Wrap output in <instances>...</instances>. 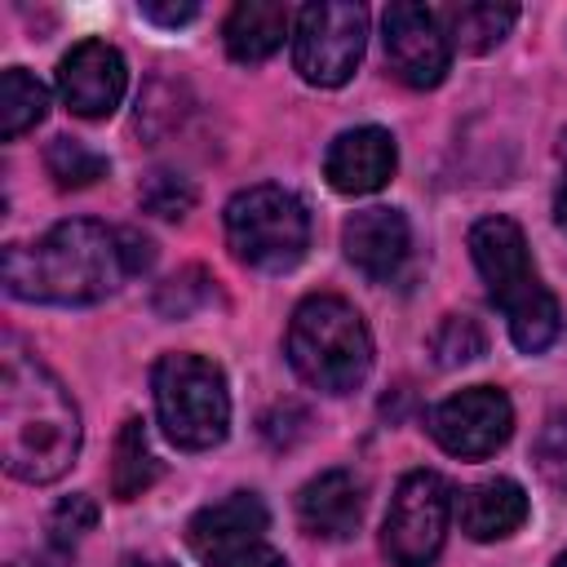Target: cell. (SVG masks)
Here are the masks:
<instances>
[{"instance_id":"30","label":"cell","mask_w":567,"mask_h":567,"mask_svg":"<svg viewBox=\"0 0 567 567\" xmlns=\"http://www.w3.org/2000/svg\"><path fill=\"white\" fill-rule=\"evenodd\" d=\"M567 142V137H563ZM563 159H567V146H563ZM554 221L567 230V168H563V182H558V195H554Z\"/></svg>"},{"instance_id":"2","label":"cell","mask_w":567,"mask_h":567,"mask_svg":"<svg viewBox=\"0 0 567 567\" xmlns=\"http://www.w3.org/2000/svg\"><path fill=\"white\" fill-rule=\"evenodd\" d=\"M128 279L120 230L102 221H58L35 244L4 248V288L18 301L44 306H93Z\"/></svg>"},{"instance_id":"14","label":"cell","mask_w":567,"mask_h":567,"mask_svg":"<svg viewBox=\"0 0 567 567\" xmlns=\"http://www.w3.org/2000/svg\"><path fill=\"white\" fill-rule=\"evenodd\" d=\"M341 248L368 279L390 284L412 252L408 217L399 208H363L341 226Z\"/></svg>"},{"instance_id":"33","label":"cell","mask_w":567,"mask_h":567,"mask_svg":"<svg viewBox=\"0 0 567 567\" xmlns=\"http://www.w3.org/2000/svg\"><path fill=\"white\" fill-rule=\"evenodd\" d=\"M554 567H567V554H558V558H554Z\"/></svg>"},{"instance_id":"11","label":"cell","mask_w":567,"mask_h":567,"mask_svg":"<svg viewBox=\"0 0 567 567\" xmlns=\"http://www.w3.org/2000/svg\"><path fill=\"white\" fill-rule=\"evenodd\" d=\"M270 527L266 501L257 492H230L217 505H204L190 523H186V545L199 563L208 567H230L235 558H244L248 549L261 545Z\"/></svg>"},{"instance_id":"9","label":"cell","mask_w":567,"mask_h":567,"mask_svg":"<svg viewBox=\"0 0 567 567\" xmlns=\"http://www.w3.org/2000/svg\"><path fill=\"white\" fill-rule=\"evenodd\" d=\"M514 430V408L496 385H470L430 412V434L452 456H492Z\"/></svg>"},{"instance_id":"1","label":"cell","mask_w":567,"mask_h":567,"mask_svg":"<svg viewBox=\"0 0 567 567\" xmlns=\"http://www.w3.org/2000/svg\"><path fill=\"white\" fill-rule=\"evenodd\" d=\"M80 408L66 385L18 341L0 359V456L22 483H53L80 456Z\"/></svg>"},{"instance_id":"21","label":"cell","mask_w":567,"mask_h":567,"mask_svg":"<svg viewBox=\"0 0 567 567\" xmlns=\"http://www.w3.org/2000/svg\"><path fill=\"white\" fill-rule=\"evenodd\" d=\"M44 168L62 190H80V186H93L97 177H106L111 164H106V155H97L93 146L75 142V137H53L44 146Z\"/></svg>"},{"instance_id":"23","label":"cell","mask_w":567,"mask_h":567,"mask_svg":"<svg viewBox=\"0 0 567 567\" xmlns=\"http://www.w3.org/2000/svg\"><path fill=\"white\" fill-rule=\"evenodd\" d=\"M137 199H142V208L155 213V217H186V213L195 208V186H190L182 173L155 168V173L142 177Z\"/></svg>"},{"instance_id":"25","label":"cell","mask_w":567,"mask_h":567,"mask_svg":"<svg viewBox=\"0 0 567 567\" xmlns=\"http://www.w3.org/2000/svg\"><path fill=\"white\" fill-rule=\"evenodd\" d=\"M208 301H213V284H208V275H204L199 266L173 275V279L159 284V292H155V310H159L164 319H190V315H195L199 306H208Z\"/></svg>"},{"instance_id":"5","label":"cell","mask_w":567,"mask_h":567,"mask_svg":"<svg viewBox=\"0 0 567 567\" xmlns=\"http://www.w3.org/2000/svg\"><path fill=\"white\" fill-rule=\"evenodd\" d=\"M155 416L173 447L208 452L230 430V390L213 359L204 354H164L151 372Z\"/></svg>"},{"instance_id":"26","label":"cell","mask_w":567,"mask_h":567,"mask_svg":"<svg viewBox=\"0 0 567 567\" xmlns=\"http://www.w3.org/2000/svg\"><path fill=\"white\" fill-rule=\"evenodd\" d=\"M97 527V501L89 492H71L66 501L53 505L49 514V532H53V545H75L80 536H89Z\"/></svg>"},{"instance_id":"12","label":"cell","mask_w":567,"mask_h":567,"mask_svg":"<svg viewBox=\"0 0 567 567\" xmlns=\"http://www.w3.org/2000/svg\"><path fill=\"white\" fill-rule=\"evenodd\" d=\"M128 89V71L120 49L106 40H80L62 62H58V93L71 115L80 120H106Z\"/></svg>"},{"instance_id":"28","label":"cell","mask_w":567,"mask_h":567,"mask_svg":"<svg viewBox=\"0 0 567 567\" xmlns=\"http://www.w3.org/2000/svg\"><path fill=\"white\" fill-rule=\"evenodd\" d=\"M137 9H142V18H151L159 27H182V22H190L199 13L195 4H159V0H142Z\"/></svg>"},{"instance_id":"16","label":"cell","mask_w":567,"mask_h":567,"mask_svg":"<svg viewBox=\"0 0 567 567\" xmlns=\"http://www.w3.org/2000/svg\"><path fill=\"white\" fill-rule=\"evenodd\" d=\"M461 532L470 540H505L527 523V492L514 478H487L456 501Z\"/></svg>"},{"instance_id":"10","label":"cell","mask_w":567,"mask_h":567,"mask_svg":"<svg viewBox=\"0 0 567 567\" xmlns=\"http://www.w3.org/2000/svg\"><path fill=\"white\" fill-rule=\"evenodd\" d=\"M381 27H385V62L403 84H412V89L443 84L447 62H452V44H447V31H443L434 9L403 0V4L385 9Z\"/></svg>"},{"instance_id":"31","label":"cell","mask_w":567,"mask_h":567,"mask_svg":"<svg viewBox=\"0 0 567 567\" xmlns=\"http://www.w3.org/2000/svg\"><path fill=\"white\" fill-rule=\"evenodd\" d=\"M120 567H173V563H164V558H137V554H133V558H124Z\"/></svg>"},{"instance_id":"4","label":"cell","mask_w":567,"mask_h":567,"mask_svg":"<svg viewBox=\"0 0 567 567\" xmlns=\"http://www.w3.org/2000/svg\"><path fill=\"white\" fill-rule=\"evenodd\" d=\"M288 363L306 385L323 394L354 390L372 368V337L363 315L332 292L306 297L288 319Z\"/></svg>"},{"instance_id":"29","label":"cell","mask_w":567,"mask_h":567,"mask_svg":"<svg viewBox=\"0 0 567 567\" xmlns=\"http://www.w3.org/2000/svg\"><path fill=\"white\" fill-rule=\"evenodd\" d=\"M230 567H288V563H284V554H275V549L257 545V549H248L244 558H235Z\"/></svg>"},{"instance_id":"27","label":"cell","mask_w":567,"mask_h":567,"mask_svg":"<svg viewBox=\"0 0 567 567\" xmlns=\"http://www.w3.org/2000/svg\"><path fill=\"white\" fill-rule=\"evenodd\" d=\"M120 252H124L128 275H142V270L155 261V244H151L146 235H137V230H120Z\"/></svg>"},{"instance_id":"18","label":"cell","mask_w":567,"mask_h":567,"mask_svg":"<svg viewBox=\"0 0 567 567\" xmlns=\"http://www.w3.org/2000/svg\"><path fill=\"white\" fill-rule=\"evenodd\" d=\"M518 9L514 4H487V0H474V4H452L439 13V22H447V44L465 49V53H487L496 49L509 27H514Z\"/></svg>"},{"instance_id":"8","label":"cell","mask_w":567,"mask_h":567,"mask_svg":"<svg viewBox=\"0 0 567 567\" xmlns=\"http://www.w3.org/2000/svg\"><path fill=\"white\" fill-rule=\"evenodd\" d=\"M447 514H452V487L434 470H412L390 496L385 527H381V549L394 567H430L443 549L447 536Z\"/></svg>"},{"instance_id":"17","label":"cell","mask_w":567,"mask_h":567,"mask_svg":"<svg viewBox=\"0 0 567 567\" xmlns=\"http://www.w3.org/2000/svg\"><path fill=\"white\" fill-rule=\"evenodd\" d=\"M288 22H292L288 4H275V0H244V4L230 9L226 27H221L226 53H230L235 62H266V58L284 44Z\"/></svg>"},{"instance_id":"13","label":"cell","mask_w":567,"mask_h":567,"mask_svg":"<svg viewBox=\"0 0 567 567\" xmlns=\"http://www.w3.org/2000/svg\"><path fill=\"white\" fill-rule=\"evenodd\" d=\"M394 164H399L394 137L377 124H363V128H346L341 137H332L323 155V177L341 195H372L394 177Z\"/></svg>"},{"instance_id":"24","label":"cell","mask_w":567,"mask_h":567,"mask_svg":"<svg viewBox=\"0 0 567 567\" xmlns=\"http://www.w3.org/2000/svg\"><path fill=\"white\" fill-rule=\"evenodd\" d=\"M532 461L540 470V478L558 492H567V408L549 412L536 443H532Z\"/></svg>"},{"instance_id":"20","label":"cell","mask_w":567,"mask_h":567,"mask_svg":"<svg viewBox=\"0 0 567 567\" xmlns=\"http://www.w3.org/2000/svg\"><path fill=\"white\" fill-rule=\"evenodd\" d=\"M49 111V93L44 84L22 71V66H9L0 75V137H22L27 128H35Z\"/></svg>"},{"instance_id":"6","label":"cell","mask_w":567,"mask_h":567,"mask_svg":"<svg viewBox=\"0 0 567 567\" xmlns=\"http://www.w3.org/2000/svg\"><path fill=\"white\" fill-rule=\"evenodd\" d=\"M226 244L252 270H292L310 248V213L284 186H248L226 204Z\"/></svg>"},{"instance_id":"19","label":"cell","mask_w":567,"mask_h":567,"mask_svg":"<svg viewBox=\"0 0 567 567\" xmlns=\"http://www.w3.org/2000/svg\"><path fill=\"white\" fill-rule=\"evenodd\" d=\"M155 478H159V456H155L142 421H124L120 439H115V461H111V496L137 501Z\"/></svg>"},{"instance_id":"15","label":"cell","mask_w":567,"mask_h":567,"mask_svg":"<svg viewBox=\"0 0 567 567\" xmlns=\"http://www.w3.org/2000/svg\"><path fill=\"white\" fill-rule=\"evenodd\" d=\"M297 518L319 540H346L363 518V483L350 470H323L297 492Z\"/></svg>"},{"instance_id":"3","label":"cell","mask_w":567,"mask_h":567,"mask_svg":"<svg viewBox=\"0 0 567 567\" xmlns=\"http://www.w3.org/2000/svg\"><path fill=\"white\" fill-rule=\"evenodd\" d=\"M470 257H474V266H478V275L487 284V297L509 319L514 346L523 354H540L558 337L563 315H558L554 292L540 284V275L532 266V252H527V239H523L518 221H509V217L474 221Z\"/></svg>"},{"instance_id":"32","label":"cell","mask_w":567,"mask_h":567,"mask_svg":"<svg viewBox=\"0 0 567 567\" xmlns=\"http://www.w3.org/2000/svg\"><path fill=\"white\" fill-rule=\"evenodd\" d=\"M13 567H49V563H40V558H18Z\"/></svg>"},{"instance_id":"7","label":"cell","mask_w":567,"mask_h":567,"mask_svg":"<svg viewBox=\"0 0 567 567\" xmlns=\"http://www.w3.org/2000/svg\"><path fill=\"white\" fill-rule=\"evenodd\" d=\"M368 40V9L341 0H315L297 13L292 27V62L306 84L337 89L354 75Z\"/></svg>"},{"instance_id":"22","label":"cell","mask_w":567,"mask_h":567,"mask_svg":"<svg viewBox=\"0 0 567 567\" xmlns=\"http://www.w3.org/2000/svg\"><path fill=\"white\" fill-rule=\"evenodd\" d=\"M483 350H487V337H483V328L470 315H443L439 328L430 332V354H434L439 368L474 363Z\"/></svg>"}]
</instances>
